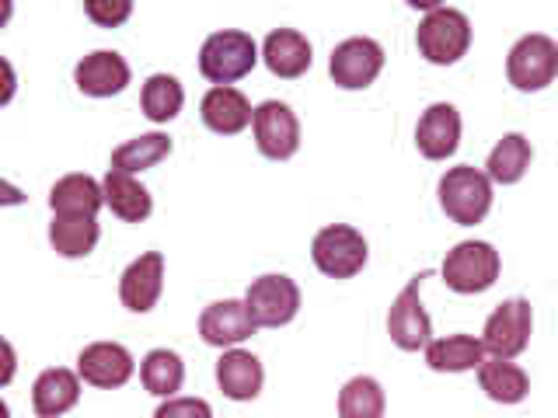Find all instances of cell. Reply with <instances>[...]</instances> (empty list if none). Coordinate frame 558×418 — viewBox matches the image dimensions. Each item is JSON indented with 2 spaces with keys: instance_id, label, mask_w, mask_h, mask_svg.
<instances>
[{
  "instance_id": "83f0119b",
  "label": "cell",
  "mask_w": 558,
  "mask_h": 418,
  "mask_svg": "<svg viewBox=\"0 0 558 418\" xmlns=\"http://www.w3.org/2000/svg\"><path fill=\"white\" fill-rule=\"evenodd\" d=\"M101 231L98 220H70V217H52L49 223V241L63 258H87L95 251Z\"/></svg>"
},
{
  "instance_id": "e0dca14e",
  "label": "cell",
  "mask_w": 558,
  "mask_h": 418,
  "mask_svg": "<svg viewBox=\"0 0 558 418\" xmlns=\"http://www.w3.org/2000/svg\"><path fill=\"white\" fill-rule=\"evenodd\" d=\"M199 115L206 122V130H214L220 136H234L255 122V109L238 87H209L199 104Z\"/></svg>"
},
{
  "instance_id": "30bf717a",
  "label": "cell",
  "mask_w": 558,
  "mask_h": 418,
  "mask_svg": "<svg viewBox=\"0 0 558 418\" xmlns=\"http://www.w3.org/2000/svg\"><path fill=\"white\" fill-rule=\"evenodd\" d=\"M255 144L269 161H287L301 147V122L283 101H262L255 109Z\"/></svg>"
},
{
  "instance_id": "8fae6325",
  "label": "cell",
  "mask_w": 558,
  "mask_h": 418,
  "mask_svg": "<svg viewBox=\"0 0 558 418\" xmlns=\"http://www.w3.org/2000/svg\"><path fill=\"white\" fill-rule=\"evenodd\" d=\"M426 272H418L412 283L395 296L391 314H388V335L398 348L405 353H418L433 342V324L426 318L423 304H418V286H423Z\"/></svg>"
},
{
  "instance_id": "8992f818",
  "label": "cell",
  "mask_w": 558,
  "mask_h": 418,
  "mask_svg": "<svg viewBox=\"0 0 558 418\" xmlns=\"http://www.w3.org/2000/svg\"><path fill=\"white\" fill-rule=\"evenodd\" d=\"M311 258L331 279H353L366 266V237L345 223H331L314 234Z\"/></svg>"
},
{
  "instance_id": "7a4b0ae2",
  "label": "cell",
  "mask_w": 558,
  "mask_h": 418,
  "mask_svg": "<svg viewBox=\"0 0 558 418\" xmlns=\"http://www.w3.org/2000/svg\"><path fill=\"white\" fill-rule=\"evenodd\" d=\"M415 46L436 66L458 63L468 52V46H471V22H468V14L458 11V8L436 4L433 11H426L423 22H418Z\"/></svg>"
},
{
  "instance_id": "ac0fdd59",
  "label": "cell",
  "mask_w": 558,
  "mask_h": 418,
  "mask_svg": "<svg viewBox=\"0 0 558 418\" xmlns=\"http://www.w3.org/2000/svg\"><path fill=\"white\" fill-rule=\"evenodd\" d=\"M52 217H70V220H95L98 209L105 206V188L92 179V174H66L49 192Z\"/></svg>"
},
{
  "instance_id": "cb8c5ba5",
  "label": "cell",
  "mask_w": 558,
  "mask_h": 418,
  "mask_svg": "<svg viewBox=\"0 0 558 418\" xmlns=\"http://www.w3.org/2000/svg\"><path fill=\"white\" fill-rule=\"evenodd\" d=\"M531 139L523 133H506L499 144L493 147V153H488V182H499V185H517L523 174H527L531 168Z\"/></svg>"
},
{
  "instance_id": "f1b7e54d",
  "label": "cell",
  "mask_w": 558,
  "mask_h": 418,
  "mask_svg": "<svg viewBox=\"0 0 558 418\" xmlns=\"http://www.w3.org/2000/svg\"><path fill=\"white\" fill-rule=\"evenodd\" d=\"M182 101H185V91L179 77H171V74H154L144 84V95H140V104H144V115L150 122H171L182 112Z\"/></svg>"
},
{
  "instance_id": "4316f807",
  "label": "cell",
  "mask_w": 558,
  "mask_h": 418,
  "mask_svg": "<svg viewBox=\"0 0 558 418\" xmlns=\"http://www.w3.org/2000/svg\"><path fill=\"white\" fill-rule=\"evenodd\" d=\"M140 380H144V388L150 394L174 397V391H179L185 380V366L179 353H171V348H154V353H147L144 362H140Z\"/></svg>"
},
{
  "instance_id": "9a60e30c",
  "label": "cell",
  "mask_w": 558,
  "mask_h": 418,
  "mask_svg": "<svg viewBox=\"0 0 558 418\" xmlns=\"http://www.w3.org/2000/svg\"><path fill=\"white\" fill-rule=\"evenodd\" d=\"M461 144V112L447 101H436L423 112L415 130V147L429 161H447Z\"/></svg>"
},
{
  "instance_id": "4dcf8cb0",
  "label": "cell",
  "mask_w": 558,
  "mask_h": 418,
  "mask_svg": "<svg viewBox=\"0 0 558 418\" xmlns=\"http://www.w3.org/2000/svg\"><path fill=\"white\" fill-rule=\"evenodd\" d=\"M84 11H87V17H92L95 25L116 28L133 14V4H130V0H87Z\"/></svg>"
},
{
  "instance_id": "52a82bcc",
  "label": "cell",
  "mask_w": 558,
  "mask_h": 418,
  "mask_svg": "<svg viewBox=\"0 0 558 418\" xmlns=\"http://www.w3.org/2000/svg\"><path fill=\"white\" fill-rule=\"evenodd\" d=\"M531 324H534L531 304L523 300V296L502 300L485 321V331H482L485 353H493V359H517L531 342Z\"/></svg>"
},
{
  "instance_id": "1f68e13d",
  "label": "cell",
  "mask_w": 558,
  "mask_h": 418,
  "mask_svg": "<svg viewBox=\"0 0 558 418\" xmlns=\"http://www.w3.org/2000/svg\"><path fill=\"white\" fill-rule=\"evenodd\" d=\"M154 418H214V408L203 397H168Z\"/></svg>"
},
{
  "instance_id": "d6986e66",
  "label": "cell",
  "mask_w": 558,
  "mask_h": 418,
  "mask_svg": "<svg viewBox=\"0 0 558 418\" xmlns=\"http://www.w3.org/2000/svg\"><path fill=\"white\" fill-rule=\"evenodd\" d=\"M262 60H266L276 77L293 81L311 70V42L293 28H276L262 42Z\"/></svg>"
},
{
  "instance_id": "7c38bea8",
  "label": "cell",
  "mask_w": 558,
  "mask_h": 418,
  "mask_svg": "<svg viewBox=\"0 0 558 418\" xmlns=\"http://www.w3.org/2000/svg\"><path fill=\"white\" fill-rule=\"evenodd\" d=\"M161 290H165V255L161 251L140 255L133 266L122 272V279H119V300H122V307L133 310V314L154 310Z\"/></svg>"
},
{
  "instance_id": "44dd1931",
  "label": "cell",
  "mask_w": 558,
  "mask_h": 418,
  "mask_svg": "<svg viewBox=\"0 0 558 418\" xmlns=\"http://www.w3.org/2000/svg\"><path fill=\"white\" fill-rule=\"evenodd\" d=\"M101 188H105V206H109L119 220H126V223H144V220L150 217L154 199H150V192L133 179V174L109 168V174H105Z\"/></svg>"
},
{
  "instance_id": "5bb4252c",
  "label": "cell",
  "mask_w": 558,
  "mask_h": 418,
  "mask_svg": "<svg viewBox=\"0 0 558 418\" xmlns=\"http://www.w3.org/2000/svg\"><path fill=\"white\" fill-rule=\"evenodd\" d=\"M77 373L84 377V383H92V388L112 391L133 377V356H130V348L119 342H95L77 356Z\"/></svg>"
},
{
  "instance_id": "7402d4cb",
  "label": "cell",
  "mask_w": 558,
  "mask_h": 418,
  "mask_svg": "<svg viewBox=\"0 0 558 418\" xmlns=\"http://www.w3.org/2000/svg\"><path fill=\"white\" fill-rule=\"evenodd\" d=\"M81 401V380L77 373L63 370H46L32 388V408L39 418H60L63 411H70Z\"/></svg>"
},
{
  "instance_id": "d4e9b609",
  "label": "cell",
  "mask_w": 558,
  "mask_h": 418,
  "mask_svg": "<svg viewBox=\"0 0 558 418\" xmlns=\"http://www.w3.org/2000/svg\"><path fill=\"white\" fill-rule=\"evenodd\" d=\"M478 383L488 397L499 401V405H520L531 391L527 373H523L520 366L510 359H485L478 366Z\"/></svg>"
},
{
  "instance_id": "4fadbf2b",
  "label": "cell",
  "mask_w": 558,
  "mask_h": 418,
  "mask_svg": "<svg viewBox=\"0 0 558 418\" xmlns=\"http://www.w3.org/2000/svg\"><path fill=\"white\" fill-rule=\"evenodd\" d=\"M255 318L248 314V304L244 300H217L203 310L199 318V335L206 345H217V348H234L244 339L255 335Z\"/></svg>"
},
{
  "instance_id": "603a6c76",
  "label": "cell",
  "mask_w": 558,
  "mask_h": 418,
  "mask_svg": "<svg viewBox=\"0 0 558 418\" xmlns=\"http://www.w3.org/2000/svg\"><path fill=\"white\" fill-rule=\"evenodd\" d=\"M426 362L436 373H464L485 362V345L475 335H447L426 345Z\"/></svg>"
},
{
  "instance_id": "9c48e42d",
  "label": "cell",
  "mask_w": 558,
  "mask_h": 418,
  "mask_svg": "<svg viewBox=\"0 0 558 418\" xmlns=\"http://www.w3.org/2000/svg\"><path fill=\"white\" fill-rule=\"evenodd\" d=\"M384 70V49L374 39H345L331 49L328 74L345 91H363Z\"/></svg>"
},
{
  "instance_id": "ffe728a7",
  "label": "cell",
  "mask_w": 558,
  "mask_h": 418,
  "mask_svg": "<svg viewBox=\"0 0 558 418\" xmlns=\"http://www.w3.org/2000/svg\"><path fill=\"white\" fill-rule=\"evenodd\" d=\"M262 380H266V370H262L258 356L244 353V348H227L217 362V383L220 391L231 401H252L262 394Z\"/></svg>"
},
{
  "instance_id": "5b68a950",
  "label": "cell",
  "mask_w": 558,
  "mask_h": 418,
  "mask_svg": "<svg viewBox=\"0 0 558 418\" xmlns=\"http://www.w3.org/2000/svg\"><path fill=\"white\" fill-rule=\"evenodd\" d=\"M499 279V251L485 241H464L444 258V283L453 293H485Z\"/></svg>"
},
{
  "instance_id": "484cf974",
  "label": "cell",
  "mask_w": 558,
  "mask_h": 418,
  "mask_svg": "<svg viewBox=\"0 0 558 418\" xmlns=\"http://www.w3.org/2000/svg\"><path fill=\"white\" fill-rule=\"evenodd\" d=\"M168 153H171L168 133H144V136H136V139H126L122 147H116L112 168L126 171V174H136V171H147L154 164H161Z\"/></svg>"
},
{
  "instance_id": "277c9868",
  "label": "cell",
  "mask_w": 558,
  "mask_h": 418,
  "mask_svg": "<svg viewBox=\"0 0 558 418\" xmlns=\"http://www.w3.org/2000/svg\"><path fill=\"white\" fill-rule=\"evenodd\" d=\"M506 77H510L517 91H545L558 77V42L548 39V35H523L510 49Z\"/></svg>"
},
{
  "instance_id": "6da1fadb",
  "label": "cell",
  "mask_w": 558,
  "mask_h": 418,
  "mask_svg": "<svg viewBox=\"0 0 558 418\" xmlns=\"http://www.w3.org/2000/svg\"><path fill=\"white\" fill-rule=\"evenodd\" d=\"M258 63V46L248 32H214L199 49V74L214 87H231L238 77L252 74Z\"/></svg>"
},
{
  "instance_id": "2e32d148",
  "label": "cell",
  "mask_w": 558,
  "mask_h": 418,
  "mask_svg": "<svg viewBox=\"0 0 558 418\" xmlns=\"http://www.w3.org/2000/svg\"><path fill=\"white\" fill-rule=\"evenodd\" d=\"M74 81L84 95L92 98H112L119 91H126L130 84V63L112 49H98L92 57H84L74 70Z\"/></svg>"
},
{
  "instance_id": "f546056e",
  "label": "cell",
  "mask_w": 558,
  "mask_h": 418,
  "mask_svg": "<svg viewBox=\"0 0 558 418\" xmlns=\"http://www.w3.org/2000/svg\"><path fill=\"white\" fill-rule=\"evenodd\" d=\"M342 418H384V391L374 377H353L339 391Z\"/></svg>"
},
{
  "instance_id": "3957f363",
  "label": "cell",
  "mask_w": 558,
  "mask_h": 418,
  "mask_svg": "<svg viewBox=\"0 0 558 418\" xmlns=\"http://www.w3.org/2000/svg\"><path fill=\"white\" fill-rule=\"evenodd\" d=\"M440 206L453 223L475 226L493 209V182H488L485 171L471 164L450 168L440 179Z\"/></svg>"
},
{
  "instance_id": "ba28073f",
  "label": "cell",
  "mask_w": 558,
  "mask_h": 418,
  "mask_svg": "<svg viewBox=\"0 0 558 418\" xmlns=\"http://www.w3.org/2000/svg\"><path fill=\"white\" fill-rule=\"evenodd\" d=\"M244 304H248V314L258 328H283L296 318V310H301V290H296L290 275L272 272V275L255 279L248 293H244Z\"/></svg>"
}]
</instances>
